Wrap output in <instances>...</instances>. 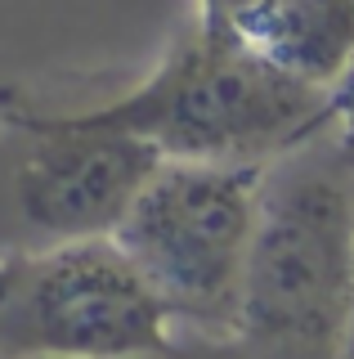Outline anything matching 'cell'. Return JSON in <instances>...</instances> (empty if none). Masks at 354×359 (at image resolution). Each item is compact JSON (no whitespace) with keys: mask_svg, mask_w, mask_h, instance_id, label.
I'll return each mask as SVG.
<instances>
[{"mask_svg":"<svg viewBox=\"0 0 354 359\" xmlns=\"http://www.w3.org/2000/svg\"><path fill=\"white\" fill-rule=\"evenodd\" d=\"M234 27L264 59L323 90L354 63V0H260Z\"/></svg>","mask_w":354,"mask_h":359,"instance_id":"cell-6","label":"cell"},{"mask_svg":"<svg viewBox=\"0 0 354 359\" xmlns=\"http://www.w3.org/2000/svg\"><path fill=\"white\" fill-rule=\"evenodd\" d=\"M157 359H251L238 341H193V337H180L166 355Z\"/></svg>","mask_w":354,"mask_h":359,"instance_id":"cell-7","label":"cell"},{"mask_svg":"<svg viewBox=\"0 0 354 359\" xmlns=\"http://www.w3.org/2000/svg\"><path fill=\"white\" fill-rule=\"evenodd\" d=\"M81 126L121 130L166 162L264 166L332 126V99L242 41L234 22L193 18L139 86L90 108H59Z\"/></svg>","mask_w":354,"mask_h":359,"instance_id":"cell-2","label":"cell"},{"mask_svg":"<svg viewBox=\"0 0 354 359\" xmlns=\"http://www.w3.org/2000/svg\"><path fill=\"white\" fill-rule=\"evenodd\" d=\"M251 5H260V0H197V18H206V22H234L238 14H247Z\"/></svg>","mask_w":354,"mask_h":359,"instance_id":"cell-9","label":"cell"},{"mask_svg":"<svg viewBox=\"0 0 354 359\" xmlns=\"http://www.w3.org/2000/svg\"><path fill=\"white\" fill-rule=\"evenodd\" d=\"M175 323L117 238L0 247V359H157Z\"/></svg>","mask_w":354,"mask_h":359,"instance_id":"cell-4","label":"cell"},{"mask_svg":"<svg viewBox=\"0 0 354 359\" xmlns=\"http://www.w3.org/2000/svg\"><path fill=\"white\" fill-rule=\"evenodd\" d=\"M327 99H332V126L346 135V144L354 149V63L346 67V76L327 90Z\"/></svg>","mask_w":354,"mask_h":359,"instance_id":"cell-8","label":"cell"},{"mask_svg":"<svg viewBox=\"0 0 354 359\" xmlns=\"http://www.w3.org/2000/svg\"><path fill=\"white\" fill-rule=\"evenodd\" d=\"M264 166L162 162L117 224V247L193 341H234Z\"/></svg>","mask_w":354,"mask_h":359,"instance_id":"cell-3","label":"cell"},{"mask_svg":"<svg viewBox=\"0 0 354 359\" xmlns=\"http://www.w3.org/2000/svg\"><path fill=\"white\" fill-rule=\"evenodd\" d=\"M162 162L135 135L0 95V247L113 238Z\"/></svg>","mask_w":354,"mask_h":359,"instance_id":"cell-5","label":"cell"},{"mask_svg":"<svg viewBox=\"0 0 354 359\" xmlns=\"http://www.w3.org/2000/svg\"><path fill=\"white\" fill-rule=\"evenodd\" d=\"M354 149L337 126L264 162L234 341L251 359H346Z\"/></svg>","mask_w":354,"mask_h":359,"instance_id":"cell-1","label":"cell"}]
</instances>
